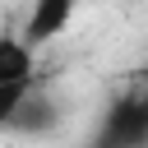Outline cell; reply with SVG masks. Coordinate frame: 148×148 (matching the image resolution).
Returning <instances> with one entry per match:
<instances>
[{
	"label": "cell",
	"instance_id": "cell-1",
	"mask_svg": "<svg viewBox=\"0 0 148 148\" xmlns=\"http://www.w3.org/2000/svg\"><path fill=\"white\" fill-rule=\"evenodd\" d=\"M88 148H148V83H130L106 102Z\"/></svg>",
	"mask_w": 148,
	"mask_h": 148
},
{
	"label": "cell",
	"instance_id": "cell-2",
	"mask_svg": "<svg viewBox=\"0 0 148 148\" xmlns=\"http://www.w3.org/2000/svg\"><path fill=\"white\" fill-rule=\"evenodd\" d=\"M74 9H79V0H32V9H28V18H23V42L37 51V46H46V42H56L65 28H69V18H74Z\"/></svg>",
	"mask_w": 148,
	"mask_h": 148
},
{
	"label": "cell",
	"instance_id": "cell-3",
	"mask_svg": "<svg viewBox=\"0 0 148 148\" xmlns=\"http://www.w3.org/2000/svg\"><path fill=\"white\" fill-rule=\"evenodd\" d=\"M60 125V102L42 88V79L28 88V97H23V106H18V116H14V125L9 130H18V134H51Z\"/></svg>",
	"mask_w": 148,
	"mask_h": 148
},
{
	"label": "cell",
	"instance_id": "cell-4",
	"mask_svg": "<svg viewBox=\"0 0 148 148\" xmlns=\"http://www.w3.org/2000/svg\"><path fill=\"white\" fill-rule=\"evenodd\" d=\"M37 79V56L23 42V32H0V83Z\"/></svg>",
	"mask_w": 148,
	"mask_h": 148
},
{
	"label": "cell",
	"instance_id": "cell-5",
	"mask_svg": "<svg viewBox=\"0 0 148 148\" xmlns=\"http://www.w3.org/2000/svg\"><path fill=\"white\" fill-rule=\"evenodd\" d=\"M37 79H18V83H0V130H9L14 125V116H18V106H23V97H28V88H32Z\"/></svg>",
	"mask_w": 148,
	"mask_h": 148
},
{
	"label": "cell",
	"instance_id": "cell-6",
	"mask_svg": "<svg viewBox=\"0 0 148 148\" xmlns=\"http://www.w3.org/2000/svg\"><path fill=\"white\" fill-rule=\"evenodd\" d=\"M139 83H148V65H143V69H139Z\"/></svg>",
	"mask_w": 148,
	"mask_h": 148
}]
</instances>
